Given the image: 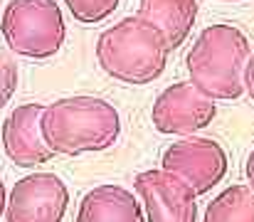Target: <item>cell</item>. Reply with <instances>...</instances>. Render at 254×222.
Instances as JSON below:
<instances>
[{
	"mask_svg": "<svg viewBox=\"0 0 254 222\" xmlns=\"http://www.w3.org/2000/svg\"><path fill=\"white\" fill-rule=\"evenodd\" d=\"M40 131L52 153H101L119 141L121 114L111 101L101 96L77 94L45 104L40 116Z\"/></svg>",
	"mask_w": 254,
	"mask_h": 222,
	"instance_id": "obj_1",
	"label": "cell"
},
{
	"mask_svg": "<svg viewBox=\"0 0 254 222\" xmlns=\"http://www.w3.org/2000/svg\"><path fill=\"white\" fill-rule=\"evenodd\" d=\"M250 60L247 35L230 22L207 25L185 57L190 84L212 101H235L245 94V65Z\"/></svg>",
	"mask_w": 254,
	"mask_h": 222,
	"instance_id": "obj_2",
	"label": "cell"
},
{
	"mask_svg": "<svg viewBox=\"0 0 254 222\" xmlns=\"http://www.w3.org/2000/svg\"><path fill=\"white\" fill-rule=\"evenodd\" d=\"M170 47L163 32L138 15L106 27L96 40V62L111 79L131 86L156 81L166 72Z\"/></svg>",
	"mask_w": 254,
	"mask_h": 222,
	"instance_id": "obj_3",
	"label": "cell"
},
{
	"mask_svg": "<svg viewBox=\"0 0 254 222\" xmlns=\"http://www.w3.org/2000/svg\"><path fill=\"white\" fill-rule=\"evenodd\" d=\"M10 52L27 60L55 57L67 37L64 15L55 0H10L0 17Z\"/></svg>",
	"mask_w": 254,
	"mask_h": 222,
	"instance_id": "obj_4",
	"label": "cell"
},
{
	"mask_svg": "<svg viewBox=\"0 0 254 222\" xmlns=\"http://www.w3.org/2000/svg\"><path fill=\"white\" fill-rule=\"evenodd\" d=\"M161 168L185 180L200 198L212 193V188H217L225 180L230 170V158L227 150L215 139L185 136L163 150Z\"/></svg>",
	"mask_w": 254,
	"mask_h": 222,
	"instance_id": "obj_5",
	"label": "cell"
},
{
	"mask_svg": "<svg viewBox=\"0 0 254 222\" xmlns=\"http://www.w3.org/2000/svg\"><path fill=\"white\" fill-rule=\"evenodd\" d=\"M217 116V104L197 91L190 81L166 86L151 109V124L163 136H195L207 129Z\"/></svg>",
	"mask_w": 254,
	"mask_h": 222,
	"instance_id": "obj_6",
	"label": "cell"
},
{
	"mask_svg": "<svg viewBox=\"0 0 254 222\" xmlns=\"http://www.w3.org/2000/svg\"><path fill=\"white\" fill-rule=\"evenodd\" d=\"M133 193L141 200L146 222H197V195L163 168L136 173Z\"/></svg>",
	"mask_w": 254,
	"mask_h": 222,
	"instance_id": "obj_7",
	"label": "cell"
},
{
	"mask_svg": "<svg viewBox=\"0 0 254 222\" xmlns=\"http://www.w3.org/2000/svg\"><path fill=\"white\" fill-rule=\"evenodd\" d=\"M69 208V188L55 173H30L20 178L7 200L5 222H62Z\"/></svg>",
	"mask_w": 254,
	"mask_h": 222,
	"instance_id": "obj_8",
	"label": "cell"
},
{
	"mask_svg": "<svg viewBox=\"0 0 254 222\" xmlns=\"http://www.w3.org/2000/svg\"><path fill=\"white\" fill-rule=\"evenodd\" d=\"M42 109L45 104H37V101L20 104L2 121V134H0L2 150L17 168H35L55 158V153L47 148L40 131Z\"/></svg>",
	"mask_w": 254,
	"mask_h": 222,
	"instance_id": "obj_9",
	"label": "cell"
},
{
	"mask_svg": "<svg viewBox=\"0 0 254 222\" xmlns=\"http://www.w3.org/2000/svg\"><path fill=\"white\" fill-rule=\"evenodd\" d=\"M77 222H146V218L133 190L104 183L84 193L77 208Z\"/></svg>",
	"mask_w": 254,
	"mask_h": 222,
	"instance_id": "obj_10",
	"label": "cell"
},
{
	"mask_svg": "<svg viewBox=\"0 0 254 222\" xmlns=\"http://www.w3.org/2000/svg\"><path fill=\"white\" fill-rule=\"evenodd\" d=\"M136 15L163 32L173 52L183 47L192 32L197 20V0H138Z\"/></svg>",
	"mask_w": 254,
	"mask_h": 222,
	"instance_id": "obj_11",
	"label": "cell"
},
{
	"mask_svg": "<svg viewBox=\"0 0 254 222\" xmlns=\"http://www.w3.org/2000/svg\"><path fill=\"white\" fill-rule=\"evenodd\" d=\"M202 222H254V193L250 185H230L205 208Z\"/></svg>",
	"mask_w": 254,
	"mask_h": 222,
	"instance_id": "obj_12",
	"label": "cell"
},
{
	"mask_svg": "<svg viewBox=\"0 0 254 222\" xmlns=\"http://www.w3.org/2000/svg\"><path fill=\"white\" fill-rule=\"evenodd\" d=\"M72 17L82 25H99L116 12L121 0H64Z\"/></svg>",
	"mask_w": 254,
	"mask_h": 222,
	"instance_id": "obj_13",
	"label": "cell"
},
{
	"mask_svg": "<svg viewBox=\"0 0 254 222\" xmlns=\"http://www.w3.org/2000/svg\"><path fill=\"white\" fill-rule=\"evenodd\" d=\"M17 62L12 57L10 50L0 47V109L12 99L15 89H17Z\"/></svg>",
	"mask_w": 254,
	"mask_h": 222,
	"instance_id": "obj_14",
	"label": "cell"
},
{
	"mask_svg": "<svg viewBox=\"0 0 254 222\" xmlns=\"http://www.w3.org/2000/svg\"><path fill=\"white\" fill-rule=\"evenodd\" d=\"M245 94L254 101V52H250V60L245 65Z\"/></svg>",
	"mask_w": 254,
	"mask_h": 222,
	"instance_id": "obj_15",
	"label": "cell"
},
{
	"mask_svg": "<svg viewBox=\"0 0 254 222\" xmlns=\"http://www.w3.org/2000/svg\"><path fill=\"white\" fill-rule=\"evenodd\" d=\"M245 175H247V185H250V190L254 193V148L250 150V155H247V163H245Z\"/></svg>",
	"mask_w": 254,
	"mask_h": 222,
	"instance_id": "obj_16",
	"label": "cell"
},
{
	"mask_svg": "<svg viewBox=\"0 0 254 222\" xmlns=\"http://www.w3.org/2000/svg\"><path fill=\"white\" fill-rule=\"evenodd\" d=\"M5 200H7V190H5V183H2V178H0V220H2V215H5Z\"/></svg>",
	"mask_w": 254,
	"mask_h": 222,
	"instance_id": "obj_17",
	"label": "cell"
},
{
	"mask_svg": "<svg viewBox=\"0 0 254 222\" xmlns=\"http://www.w3.org/2000/svg\"><path fill=\"white\" fill-rule=\"evenodd\" d=\"M217 2H242V0H217Z\"/></svg>",
	"mask_w": 254,
	"mask_h": 222,
	"instance_id": "obj_18",
	"label": "cell"
}]
</instances>
